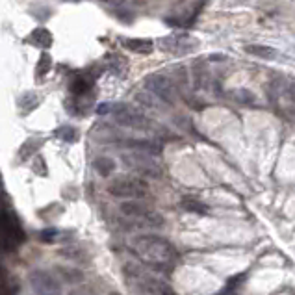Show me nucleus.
<instances>
[{"mask_svg":"<svg viewBox=\"0 0 295 295\" xmlns=\"http://www.w3.org/2000/svg\"><path fill=\"white\" fill-rule=\"evenodd\" d=\"M95 169H97L102 176H110V174L113 173V169H115V164H113L111 158H99V160L95 162Z\"/></svg>","mask_w":295,"mask_h":295,"instance_id":"nucleus-11","label":"nucleus"},{"mask_svg":"<svg viewBox=\"0 0 295 295\" xmlns=\"http://www.w3.org/2000/svg\"><path fill=\"white\" fill-rule=\"evenodd\" d=\"M145 87L152 97L160 99V101L167 102V104H174V101H176L174 84L164 74H150V76H147Z\"/></svg>","mask_w":295,"mask_h":295,"instance_id":"nucleus-5","label":"nucleus"},{"mask_svg":"<svg viewBox=\"0 0 295 295\" xmlns=\"http://www.w3.org/2000/svg\"><path fill=\"white\" fill-rule=\"evenodd\" d=\"M84 254L86 252L76 245H69L65 249H62V257L69 258V260H84Z\"/></svg>","mask_w":295,"mask_h":295,"instance_id":"nucleus-13","label":"nucleus"},{"mask_svg":"<svg viewBox=\"0 0 295 295\" xmlns=\"http://www.w3.org/2000/svg\"><path fill=\"white\" fill-rule=\"evenodd\" d=\"M58 275L63 282H69V284H80L84 281V275L74 267H58Z\"/></svg>","mask_w":295,"mask_h":295,"instance_id":"nucleus-9","label":"nucleus"},{"mask_svg":"<svg viewBox=\"0 0 295 295\" xmlns=\"http://www.w3.org/2000/svg\"><path fill=\"white\" fill-rule=\"evenodd\" d=\"M121 212L126 218L134 219L137 223H143L145 227H162L164 225V218L160 213H156L154 210L147 208L137 201H126L121 204Z\"/></svg>","mask_w":295,"mask_h":295,"instance_id":"nucleus-4","label":"nucleus"},{"mask_svg":"<svg viewBox=\"0 0 295 295\" xmlns=\"http://www.w3.org/2000/svg\"><path fill=\"white\" fill-rule=\"evenodd\" d=\"M284 93L288 95V99H290V101L295 104V82L288 84V86H286V89H284Z\"/></svg>","mask_w":295,"mask_h":295,"instance_id":"nucleus-16","label":"nucleus"},{"mask_svg":"<svg viewBox=\"0 0 295 295\" xmlns=\"http://www.w3.org/2000/svg\"><path fill=\"white\" fill-rule=\"evenodd\" d=\"M245 52L257 56V58L262 60H273L277 56V50L271 49V47H266V45H247Z\"/></svg>","mask_w":295,"mask_h":295,"instance_id":"nucleus-8","label":"nucleus"},{"mask_svg":"<svg viewBox=\"0 0 295 295\" xmlns=\"http://www.w3.org/2000/svg\"><path fill=\"white\" fill-rule=\"evenodd\" d=\"M111 115L121 126H126V128H134V130H141L149 125L147 117L141 113L140 110H135L132 106H126V104H117V106L110 108Z\"/></svg>","mask_w":295,"mask_h":295,"instance_id":"nucleus-6","label":"nucleus"},{"mask_svg":"<svg viewBox=\"0 0 295 295\" xmlns=\"http://www.w3.org/2000/svg\"><path fill=\"white\" fill-rule=\"evenodd\" d=\"M121 162L126 169H130L141 179H158L162 176L160 162L156 160L154 154L143 152V150H128L123 152Z\"/></svg>","mask_w":295,"mask_h":295,"instance_id":"nucleus-2","label":"nucleus"},{"mask_svg":"<svg viewBox=\"0 0 295 295\" xmlns=\"http://www.w3.org/2000/svg\"><path fill=\"white\" fill-rule=\"evenodd\" d=\"M108 295H119V293H108Z\"/></svg>","mask_w":295,"mask_h":295,"instance_id":"nucleus-19","label":"nucleus"},{"mask_svg":"<svg viewBox=\"0 0 295 295\" xmlns=\"http://www.w3.org/2000/svg\"><path fill=\"white\" fill-rule=\"evenodd\" d=\"M182 208L195 213H206V210H208L203 203H199L195 199H184V201H182Z\"/></svg>","mask_w":295,"mask_h":295,"instance_id":"nucleus-12","label":"nucleus"},{"mask_svg":"<svg viewBox=\"0 0 295 295\" xmlns=\"http://www.w3.org/2000/svg\"><path fill=\"white\" fill-rule=\"evenodd\" d=\"M135 101L145 108H156V97H152L149 91H140L135 95Z\"/></svg>","mask_w":295,"mask_h":295,"instance_id":"nucleus-14","label":"nucleus"},{"mask_svg":"<svg viewBox=\"0 0 295 295\" xmlns=\"http://www.w3.org/2000/svg\"><path fill=\"white\" fill-rule=\"evenodd\" d=\"M30 286L34 295H62V288L58 284V279L45 269H35L30 275Z\"/></svg>","mask_w":295,"mask_h":295,"instance_id":"nucleus-7","label":"nucleus"},{"mask_svg":"<svg viewBox=\"0 0 295 295\" xmlns=\"http://www.w3.org/2000/svg\"><path fill=\"white\" fill-rule=\"evenodd\" d=\"M125 47L140 54H149L152 50V43L150 41H141V39H130V41L125 43Z\"/></svg>","mask_w":295,"mask_h":295,"instance_id":"nucleus-10","label":"nucleus"},{"mask_svg":"<svg viewBox=\"0 0 295 295\" xmlns=\"http://www.w3.org/2000/svg\"><path fill=\"white\" fill-rule=\"evenodd\" d=\"M108 193L119 199L140 201L149 193V184L143 179L135 176H117L108 184Z\"/></svg>","mask_w":295,"mask_h":295,"instance_id":"nucleus-3","label":"nucleus"},{"mask_svg":"<svg viewBox=\"0 0 295 295\" xmlns=\"http://www.w3.org/2000/svg\"><path fill=\"white\" fill-rule=\"evenodd\" d=\"M130 249L150 266H167L176 258V249L165 238L156 234H141L130 242Z\"/></svg>","mask_w":295,"mask_h":295,"instance_id":"nucleus-1","label":"nucleus"},{"mask_svg":"<svg viewBox=\"0 0 295 295\" xmlns=\"http://www.w3.org/2000/svg\"><path fill=\"white\" fill-rule=\"evenodd\" d=\"M236 99L240 102H245V104H252V102H254V97H252L249 91H245V89H240V91L236 93Z\"/></svg>","mask_w":295,"mask_h":295,"instance_id":"nucleus-15","label":"nucleus"},{"mask_svg":"<svg viewBox=\"0 0 295 295\" xmlns=\"http://www.w3.org/2000/svg\"><path fill=\"white\" fill-rule=\"evenodd\" d=\"M73 295H86V293H73Z\"/></svg>","mask_w":295,"mask_h":295,"instance_id":"nucleus-18","label":"nucleus"},{"mask_svg":"<svg viewBox=\"0 0 295 295\" xmlns=\"http://www.w3.org/2000/svg\"><path fill=\"white\" fill-rule=\"evenodd\" d=\"M56 236V230H47V232H43V242H49V238Z\"/></svg>","mask_w":295,"mask_h":295,"instance_id":"nucleus-17","label":"nucleus"}]
</instances>
